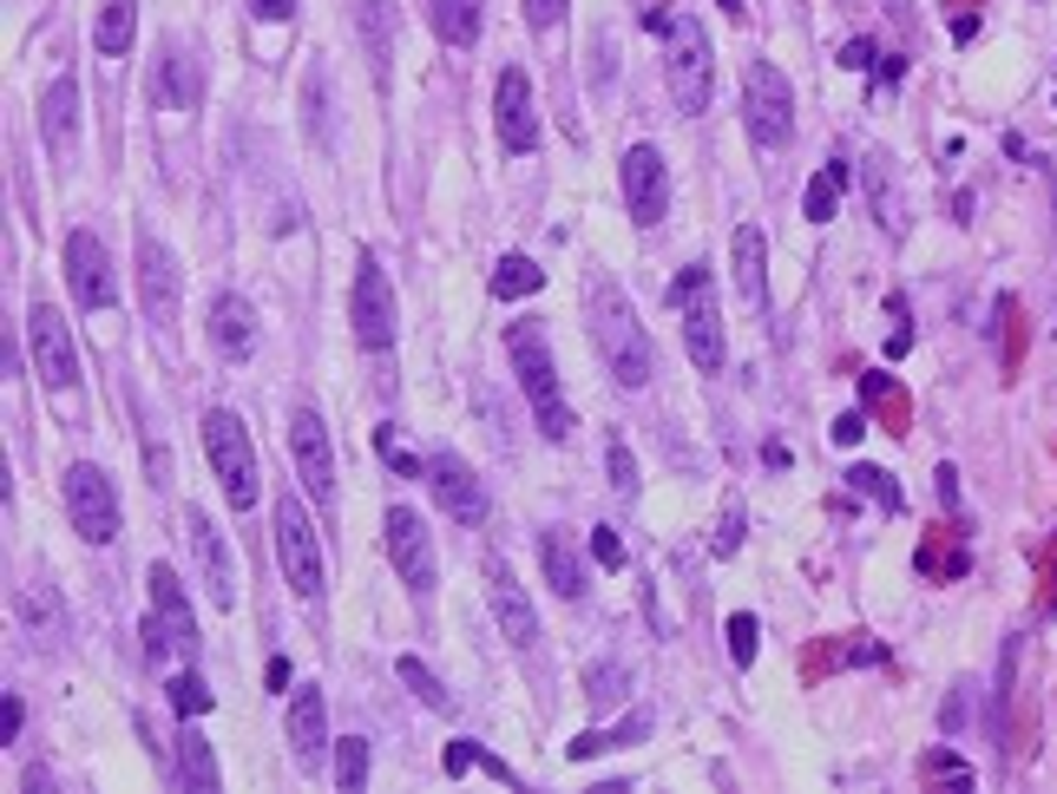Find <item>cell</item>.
Listing matches in <instances>:
<instances>
[{"label": "cell", "instance_id": "1", "mask_svg": "<svg viewBox=\"0 0 1057 794\" xmlns=\"http://www.w3.org/2000/svg\"><path fill=\"white\" fill-rule=\"evenodd\" d=\"M585 322H591V342H598V361L611 368V381L618 388H644L651 375H657V355H651V335H644V322H637V309H631V296L618 289V283H591L585 289Z\"/></svg>", "mask_w": 1057, "mask_h": 794}, {"label": "cell", "instance_id": "2", "mask_svg": "<svg viewBox=\"0 0 1057 794\" xmlns=\"http://www.w3.org/2000/svg\"><path fill=\"white\" fill-rule=\"evenodd\" d=\"M506 355H513L519 388H526V401H532V427H539L545 440H572V407H565V388H559L545 329H539V322H513V329H506Z\"/></svg>", "mask_w": 1057, "mask_h": 794}, {"label": "cell", "instance_id": "3", "mask_svg": "<svg viewBox=\"0 0 1057 794\" xmlns=\"http://www.w3.org/2000/svg\"><path fill=\"white\" fill-rule=\"evenodd\" d=\"M204 460H210V473L223 480V499H230L237 513H250V506L263 499L256 447H250V434H243V421H237L230 407H210V414H204Z\"/></svg>", "mask_w": 1057, "mask_h": 794}, {"label": "cell", "instance_id": "4", "mask_svg": "<svg viewBox=\"0 0 1057 794\" xmlns=\"http://www.w3.org/2000/svg\"><path fill=\"white\" fill-rule=\"evenodd\" d=\"M664 39H670V53H664V72H670V99H677V112H710V92H716V66H710V33H703V20H690V13H677V20H664Z\"/></svg>", "mask_w": 1057, "mask_h": 794}, {"label": "cell", "instance_id": "5", "mask_svg": "<svg viewBox=\"0 0 1057 794\" xmlns=\"http://www.w3.org/2000/svg\"><path fill=\"white\" fill-rule=\"evenodd\" d=\"M743 125H749V138L762 151L795 138V85L782 79V66L749 59V72H743Z\"/></svg>", "mask_w": 1057, "mask_h": 794}, {"label": "cell", "instance_id": "6", "mask_svg": "<svg viewBox=\"0 0 1057 794\" xmlns=\"http://www.w3.org/2000/svg\"><path fill=\"white\" fill-rule=\"evenodd\" d=\"M670 296L683 302V342H690V361H697L703 375H723L729 342H723V309H716V296H710V269H703V263H690V269L677 276V289H670Z\"/></svg>", "mask_w": 1057, "mask_h": 794}, {"label": "cell", "instance_id": "7", "mask_svg": "<svg viewBox=\"0 0 1057 794\" xmlns=\"http://www.w3.org/2000/svg\"><path fill=\"white\" fill-rule=\"evenodd\" d=\"M66 519H72V532L85 539V545H112L118 539V493H112V473L105 467H92V460H79V467H66Z\"/></svg>", "mask_w": 1057, "mask_h": 794}, {"label": "cell", "instance_id": "8", "mask_svg": "<svg viewBox=\"0 0 1057 794\" xmlns=\"http://www.w3.org/2000/svg\"><path fill=\"white\" fill-rule=\"evenodd\" d=\"M276 559H283V578L296 598H322V539H315L296 493H276Z\"/></svg>", "mask_w": 1057, "mask_h": 794}, {"label": "cell", "instance_id": "9", "mask_svg": "<svg viewBox=\"0 0 1057 794\" xmlns=\"http://www.w3.org/2000/svg\"><path fill=\"white\" fill-rule=\"evenodd\" d=\"M145 591H151V618H145V644H151V657H164V651H177V657H197V618H191V605H184V585H177V572L171 565H151L145 572Z\"/></svg>", "mask_w": 1057, "mask_h": 794}, {"label": "cell", "instance_id": "10", "mask_svg": "<svg viewBox=\"0 0 1057 794\" xmlns=\"http://www.w3.org/2000/svg\"><path fill=\"white\" fill-rule=\"evenodd\" d=\"M348 322H355V342H361L368 355H388V348H394V283H388V269L375 263V250H361V263H355Z\"/></svg>", "mask_w": 1057, "mask_h": 794}, {"label": "cell", "instance_id": "11", "mask_svg": "<svg viewBox=\"0 0 1057 794\" xmlns=\"http://www.w3.org/2000/svg\"><path fill=\"white\" fill-rule=\"evenodd\" d=\"M26 342H33V375L46 381V394H72L79 388V348H72V335H66L53 302L26 309Z\"/></svg>", "mask_w": 1057, "mask_h": 794}, {"label": "cell", "instance_id": "12", "mask_svg": "<svg viewBox=\"0 0 1057 794\" xmlns=\"http://www.w3.org/2000/svg\"><path fill=\"white\" fill-rule=\"evenodd\" d=\"M388 559H394V572H401V585L414 591V598H427L434 591V578H440V559H434V539H427V519L414 513V506H388Z\"/></svg>", "mask_w": 1057, "mask_h": 794}, {"label": "cell", "instance_id": "13", "mask_svg": "<svg viewBox=\"0 0 1057 794\" xmlns=\"http://www.w3.org/2000/svg\"><path fill=\"white\" fill-rule=\"evenodd\" d=\"M624 210L637 230H657L670 210V164L657 145H631L624 151Z\"/></svg>", "mask_w": 1057, "mask_h": 794}, {"label": "cell", "instance_id": "14", "mask_svg": "<svg viewBox=\"0 0 1057 794\" xmlns=\"http://www.w3.org/2000/svg\"><path fill=\"white\" fill-rule=\"evenodd\" d=\"M289 453H296L302 493L329 506V499H335V440H329V427H322L315 407H296V414H289Z\"/></svg>", "mask_w": 1057, "mask_h": 794}, {"label": "cell", "instance_id": "15", "mask_svg": "<svg viewBox=\"0 0 1057 794\" xmlns=\"http://www.w3.org/2000/svg\"><path fill=\"white\" fill-rule=\"evenodd\" d=\"M427 486H434V499L447 506V519L486 526V486H480V473H473L453 447H434V453H427Z\"/></svg>", "mask_w": 1057, "mask_h": 794}, {"label": "cell", "instance_id": "16", "mask_svg": "<svg viewBox=\"0 0 1057 794\" xmlns=\"http://www.w3.org/2000/svg\"><path fill=\"white\" fill-rule=\"evenodd\" d=\"M66 289L79 309H112L118 302V283H112V256L92 230H72L66 237Z\"/></svg>", "mask_w": 1057, "mask_h": 794}, {"label": "cell", "instance_id": "17", "mask_svg": "<svg viewBox=\"0 0 1057 794\" xmlns=\"http://www.w3.org/2000/svg\"><path fill=\"white\" fill-rule=\"evenodd\" d=\"M184 532H191V552H197V572H204V591L217 598V611L237 605V559H230V539L210 526V513H184Z\"/></svg>", "mask_w": 1057, "mask_h": 794}, {"label": "cell", "instance_id": "18", "mask_svg": "<svg viewBox=\"0 0 1057 794\" xmlns=\"http://www.w3.org/2000/svg\"><path fill=\"white\" fill-rule=\"evenodd\" d=\"M493 118H499V145L506 151H532L539 145V105H532V79L519 66L499 72L493 85Z\"/></svg>", "mask_w": 1057, "mask_h": 794}, {"label": "cell", "instance_id": "19", "mask_svg": "<svg viewBox=\"0 0 1057 794\" xmlns=\"http://www.w3.org/2000/svg\"><path fill=\"white\" fill-rule=\"evenodd\" d=\"M138 296H145V315L164 329L171 315H177V296H184V283H177V256L145 230L138 237Z\"/></svg>", "mask_w": 1057, "mask_h": 794}, {"label": "cell", "instance_id": "20", "mask_svg": "<svg viewBox=\"0 0 1057 794\" xmlns=\"http://www.w3.org/2000/svg\"><path fill=\"white\" fill-rule=\"evenodd\" d=\"M486 598H493V618H499V631H506V644H539V618H532V598L519 591V578H513V565L499 559V552H486Z\"/></svg>", "mask_w": 1057, "mask_h": 794}, {"label": "cell", "instance_id": "21", "mask_svg": "<svg viewBox=\"0 0 1057 794\" xmlns=\"http://www.w3.org/2000/svg\"><path fill=\"white\" fill-rule=\"evenodd\" d=\"M256 309L237 296V289H223V296H210V348H217V361H250L256 355Z\"/></svg>", "mask_w": 1057, "mask_h": 794}, {"label": "cell", "instance_id": "22", "mask_svg": "<svg viewBox=\"0 0 1057 794\" xmlns=\"http://www.w3.org/2000/svg\"><path fill=\"white\" fill-rule=\"evenodd\" d=\"M151 99H158L164 112H191V105L204 99V66H197V53L164 46L158 66H151Z\"/></svg>", "mask_w": 1057, "mask_h": 794}, {"label": "cell", "instance_id": "23", "mask_svg": "<svg viewBox=\"0 0 1057 794\" xmlns=\"http://www.w3.org/2000/svg\"><path fill=\"white\" fill-rule=\"evenodd\" d=\"M322 743H329V710H322V683H302L289 697V756L302 769L322 762Z\"/></svg>", "mask_w": 1057, "mask_h": 794}, {"label": "cell", "instance_id": "24", "mask_svg": "<svg viewBox=\"0 0 1057 794\" xmlns=\"http://www.w3.org/2000/svg\"><path fill=\"white\" fill-rule=\"evenodd\" d=\"M539 565H545V585H552L559 598H578V591H585V565H578V545H572L565 526H545V532H539Z\"/></svg>", "mask_w": 1057, "mask_h": 794}, {"label": "cell", "instance_id": "25", "mask_svg": "<svg viewBox=\"0 0 1057 794\" xmlns=\"http://www.w3.org/2000/svg\"><path fill=\"white\" fill-rule=\"evenodd\" d=\"M72 125H79V79L59 72V79L46 85V99H39V138H46L53 151H66V145H72Z\"/></svg>", "mask_w": 1057, "mask_h": 794}, {"label": "cell", "instance_id": "26", "mask_svg": "<svg viewBox=\"0 0 1057 794\" xmlns=\"http://www.w3.org/2000/svg\"><path fill=\"white\" fill-rule=\"evenodd\" d=\"M729 269H736L743 302L762 309V302H769V269H762V230H756V223H743V230L729 237Z\"/></svg>", "mask_w": 1057, "mask_h": 794}, {"label": "cell", "instance_id": "27", "mask_svg": "<svg viewBox=\"0 0 1057 794\" xmlns=\"http://www.w3.org/2000/svg\"><path fill=\"white\" fill-rule=\"evenodd\" d=\"M355 26H361L375 85H388V72H394V13H388V0H355Z\"/></svg>", "mask_w": 1057, "mask_h": 794}, {"label": "cell", "instance_id": "28", "mask_svg": "<svg viewBox=\"0 0 1057 794\" xmlns=\"http://www.w3.org/2000/svg\"><path fill=\"white\" fill-rule=\"evenodd\" d=\"M427 20L447 46H473L480 39V20H486V0H427Z\"/></svg>", "mask_w": 1057, "mask_h": 794}, {"label": "cell", "instance_id": "29", "mask_svg": "<svg viewBox=\"0 0 1057 794\" xmlns=\"http://www.w3.org/2000/svg\"><path fill=\"white\" fill-rule=\"evenodd\" d=\"M131 33H138V0H105L92 20V46L105 59H118V53H131Z\"/></svg>", "mask_w": 1057, "mask_h": 794}, {"label": "cell", "instance_id": "30", "mask_svg": "<svg viewBox=\"0 0 1057 794\" xmlns=\"http://www.w3.org/2000/svg\"><path fill=\"white\" fill-rule=\"evenodd\" d=\"M848 177H854V164H848V151H835V158H828V171H822V177L808 184V197H802V217H808V223H828V217L841 210V184H848Z\"/></svg>", "mask_w": 1057, "mask_h": 794}, {"label": "cell", "instance_id": "31", "mask_svg": "<svg viewBox=\"0 0 1057 794\" xmlns=\"http://www.w3.org/2000/svg\"><path fill=\"white\" fill-rule=\"evenodd\" d=\"M177 789H197V794L217 789V756H210V743L191 723L177 729Z\"/></svg>", "mask_w": 1057, "mask_h": 794}, {"label": "cell", "instance_id": "32", "mask_svg": "<svg viewBox=\"0 0 1057 794\" xmlns=\"http://www.w3.org/2000/svg\"><path fill=\"white\" fill-rule=\"evenodd\" d=\"M164 697H171V710H177L184 723H197V716H210V710H217V690H210L197 670H177V677L164 683Z\"/></svg>", "mask_w": 1057, "mask_h": 794}, {"label": "cell", "instance_id": "33", "mask_svg": "<svg viewBox=\"0 0 1057 794\" xmlns=\"http://www.w3.org/2000/svg\"><path fill=\"white\" fill-rule=\"evenodd\" d=\"M545 283V269L532 263V256H499V269H493V296L499 302H519V296H532Z\"/></svg>", "mask_w": 1057, "mask_h": 794}, {"label": "cell", "instance_id": "34", "mask_svg": "<svg viewBox=\"0 0 1057 794\" xmlns=\"http://www.w3.org/2000/svg\"><path fill=\"white\" fill-rule=\"evenodd\" d=\"M394 670H401V683H407V690H414V697H421V703H427L434 716H447V710H453V697L440 690V677H434V670H427L421 657H401Z\"/></svg>", "mask_w": 1057, "mask_h": 794}, {"label": "cell", "instance_id": "35", "mask_svg": "<svg viewBox=\"0 0 1057 794\" xmlns=\"http://www.w3.org/2000/svg\"><path fill=\"white\" fill-rule=\"evenodd\" d=\"M624 690H631L624 664H591V670H585V697H591V710H618V703H624Z\"/></svg>", "mask_w": 1057, "mask_h": 794}, {"label": "cell", "instance_id": "36", "mask_svg": "<svg viewBox=\"0 0 1057 794\" xmlns=\"http://www.w3.org/2000/svg\"><path fill=\"white\" fill-rule=\"evenodd\" d=\"M335 789H368V743L361 736H342L335 743Z\"/></svg>", "mask_w": 1057, "mask_h": 794}, {"label": "cell", "instance_id": "37", "mask_svg": "<svg viewBox=\"0 0 1057 794\" xmlns=\"http://www.w3.org/2000/svg\"><path fill=\"white\" fill-rule=\"evenodd\" d=\"M375 453H381V460H388L401 480H427V460H414V453L394 440V427H375Z\"/></svg>", "mask_w": 1057, "mask_h": 794}, {"label": "cell", "instance_id": "38", "mask_svg": "<svg viewBox=\"0 0 1057 794\" xmlns=\"http://www.w3.org/2000/svg\"><path fill=\"white\" fill-rule=\"evenodd\" d=\"M848 486H854V493H868V499H881L887 513H900V486H894L881 467H848Z\"/></svg>", "mask_w": 1057, "mask_h": 794}, {"label": "cell", "instance_id": "39", "mask_svg": "<svg viewBox=\"0 0 1057 794\" xmlns=\"http://www.w3.org/2000/svg\"><path fill=\"white\" fill-rule=\"evenodd\" d=\"M868 184H874V210H881V223H887V230H900V204H894V184H887V158H881V151L868 158Z\"/></svg>", "mask_w": 1057, "mask_h": 794}, {"label": "cell", "instance_id": "40", "mask_svg": "<svg viewBox=\"0 0 1057 794\" xmlns=\"http://www.w3.org/2000/svg\"><path fill=\"white\" fill-rule=\"evenodd\" d=\"M729 657H736V670H749V664H756V618H749V611H736V618H729Z\"/></svg>", "mask_w": 1057, "mask_h": 794}, {"label": "cell", "instance_id": "41", "mask_svg": "<svg viewBox=\"0 0 1057 794\" xmlns=\"http://www.w3.org/2000/svg\"><path fill=\"white\" fill-rule=\"evenodd\" d=\"M920 769H927V782H960V789H973V769H966L960 756H946V749H933Z\"/></svg>", "mask_w": 1057, "mask_h": 794}, {"label": "cell", "instance_id": "42", "mask_svg": "<svg viewBox=\"0 0 1057 794\" xmlns=\"http://www.w3.org/2000/svg\"><path fill=\"white\" fill-rule=\"evenodd\" d=\"M605 467H611V486H618V493H637V467H631V447H624V440L605 447Z\"/></svg>", "mask_w": 1057, "mask_h": 794}, {"label": "cell", "instance_id": "43", "mask_svg": "<svg viewBox=\"0 0 1057 794\" xmlns=\"http://www.w3.org/2000/svg\"><path fill=\"white\" fill-rule=\"evenodd\" d=\"M565 7H572V0H519V13H526L532 33H552V26L565 20Z\"/></svg>", "mask_w": 1057, "mask_h": 794}, {"label": "cell", "instance_id": "44", "mask_svg": "<svg viewBox=\"0 0 1057 794\" xmlns=\"http://www.w3.org/2000/svg\"><path fill=\"white\" fill-rule=\"evenodd\" d=\"M591 559H598L605 572H618V565H624V545H618V532H611V526H598V532H591Z\"/></svg>", "mask_w": 1057, "mask_h": 794}, {"label": "cell", "instance_id": "45", "mask_svg": "<svg viewBox=\"0 0 1057 794\" xmlns=\"http://www.w3.org/2000/svg\"><path fill=\"white\" fill-rule=\"evenodd\" d=\"M874 59H881L874 39H848V46H841V66H848V72H874Z\"/></svg>", "mask_w": 1057, "mask_h": 794}, {"label": "cell", "instance_id": "46", "mask_svg": "<svg viewBox=\"0 0 1057 794\" xmlns=\"http://www.w3.org/2000/svg\"><path fill=\"white\" fill-rule=\"evenodd\" d=\"M20 723H26L20 697H0V743H13V736H20Z\"/></svg>", "mask_w": 1057, "mask_h": 794}, {"label": "cell", "instance_id": "47", "mask_svg": "<svg viewBox=\"0 0 1057 794\" xmlns=\"http://www.w3.org/2000/svg\"><path fill=\"white\" fill-rule=\"evenodd\" d=\"M861 434H868V414H841L835 421V447H854Z\"/></svg>", "mask_w": 1057, "mask_h": 794}, {"label": "cell", "instance_id": "48", "mask_svg": "<svg viewBox=\"0 0 1057 794\" xmlns=\"http://www.w3.org/2000/svg\"><path fill=\"white\" fill-rule=\"evenodd\" d=\"M480 756H486V749H473V743H453V749H447V775H467V769H473Z\"/></svg>", "mask_w": 1057, "mask_h": 794}, {"label": "cell", "instance_id": "49", "mask_svg": "<svg viewBox=\"0 0 1057 794\" xmlns=\"http://www.w3.org/2000/svg\"><path fill=\"white\" fill-rule=\"evenodd\" d=\"M250 13H256V20H269V26H283V20L296 13V0H250Z\"/></svg>", "mask_w": 1057, "mask_h": 794}, {"label": "cell", "instance_id": "50", "mask_svg": "<svg viewBox=\"0 0 1057 794\" xmlns=\"http://www.w3.org/2000/svg\"><path fill=\"white\" fill-rule=\"evenodd\" d=\"M874 79H881V85H900V79H907V59H900V53L874 59Z\"/></svg>", "mask_w": 1057, "mask_h": 794}, {"label": "cell", "instance_id": "51", "mask_svg": "<svg viewBox=\"0 0 1057 794\" xmlns=\"http://www.w3.org/2000/svg\"><path fill=\"white\" fill-rule=\"evenodd\" d=\"M736 539H743V513H729V519H723V532H716V559H729V552H736Z\"/></svg>", "mask_w": 1057, "mask_h": 794}, {"label": "cell", "instance_id": "52", "mask_svg": "<svg viewBox=\"0 0 1057 794\" xmlns=\"http://www.w3.org/2000/svg\"><path fill=\"white\" fill-rule=\"evenodd\" d=\"M907 348H914V322H907V315H900V329H894V335H887V355H894V361H900V355H907Z\"/></svg>", "mask_w": 1057, "mask_h": 794}, {"label": "cell", "instance_id": "53", "mask_svg": "<svg viewBox=\"0 0 1057 794\" xmlns=\"http://www.w3.org/2000/svg\"><path fill=\"white\" fill-rule=\"evenodd\" d=\"M940 499L960 506V473H953V467H940Z\"/></svg>", "mask_w": 1057, "mask_h": 794}, {"label": "cell", "instance_id": "54", "mask_svg": "<svg viewBox=\"0 0 1057 794\" xmlns=\"http://www.w3.org/2000/svg\"><path fill=\"white\" fill-rule=\"evenodd\" d=\"M723 13H736V20H743V0H723Z\"/></svg>", "mask_w": 1057, "mask_h": 794}]
</instances>
